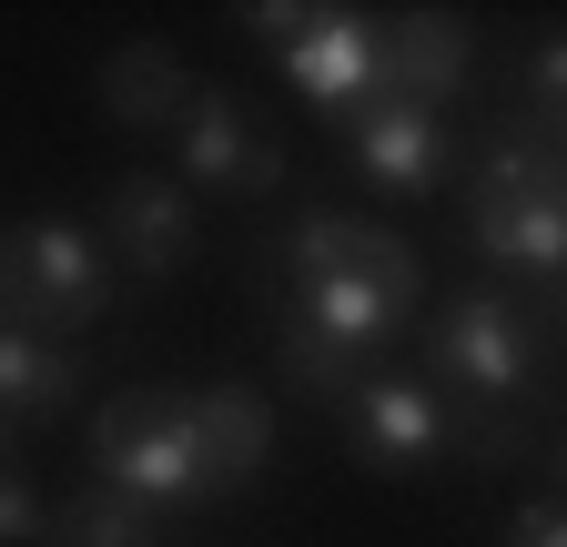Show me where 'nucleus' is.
Instances as JSON below:
<instances>
[{
    "mask_svg": "<svg viewBox=\"0 0 567 547\" xmlns=\"http://www.w3.org/2000/svg\"><path fill=\"white\" fill-rule=\"evenodd\" d=\"M244 31H264V41L284 51V41L305 31V11H295V0H254V11H244Z\"/></svg>",
    "mask_w": 567,
    "mask_h": 547,
    "instance_id": "4be33fe9",
    "label": "nucleus"
},
{
    "mask_svg": "<svg viewBox=\"0 0 567 547\" xmlns=\"http://www.w3.org/2000/svg\"><path fill=\"white\" fill-rule=\"evenodd\" d=\"M112 314V264L92 244V224L71 214H21L11 234H0V324L21 334H82Z\"/></svg>",
    "mask_w": 567,
    "mask_h": 547,
    "instance_id": "f257e3e1",
    "label": "nucleus"
},
{
    "mask_svg": "<svg viewBox=\"0 0 567 547\" xmlns=\"http://www.w3.org/2000/svg\"><path fill=\"white\" fill-rule=\"evenodd\" d=\"M41 517H51V507L31 497V476H21V466H0V547H21V537H41Z\"/></svg>",
    "mask_w": 567,
    "mask_h": 547,
    "instance_id": "aec40b11",
    "label": "nucleus"
},
{
    "mask_svg": "<svg viewBox=\"0 0 567 547\" xmlns=\"http://www.w3.org/2000/svg\"><path fill=\"white\" fill-rule=\"evenodd\" d=\"M466 203H567V153H557V132H496V143L476 153V183Z\"/></svg>",
    "mask_w": 567,
    "mask_h": 547,
    "instance_id": "dca6fc26",
    "label": "nucleus"
},
{
    "mask_svg": "<svg viewBox=\"0 0 567 547\" xmlns=\"http://www.w3.org/2000/svg\"><path fill=\"white\" fill-rule=\"evenodd\" d=\"M344 153H354V173H365L375 193H405V203H425V193L446 183V163H456L446 112H415L395 92H375V102L344 112Z\"/></svg>",
    "mask_w": 567,
    "mask_h": 547,
    "instance_id": "6e6552de",
    "label": "nucleus"
},
{
    "mask_svg": "<svg viewBox=\"0 0 567 547\" xmlns=\"http://www.w3.org/2000/svg\"><path fill=\"white\" fill-rule=\"evenodd\" d=\"M102 264L112 274H142V285H163V274H183L203 254V203L173 183V173H122L102 193V224H92Z\"/></svg>",
    "mask_w": 567,
    "mask_h": 547,
    "instance_id": "20e7f679",
    "label": "nucleus"
},
{
    "mask_svg": "<svg viewBox=\"0 0 567 547\" xmlns=\"http://www.w3.org/2000/svg\"><path fill=\"white\" fill-rule=\"evenodd\" d=\"M466 244L496 274L557 295V274H567V203H466Z\"/></svg>",
    "mask_w": 567,
    "mask_h": 547,
    "instance_id": "f8f14e48",
    "label": "nucleus"
},
{
    "mask_svg": "<svg viewBox=\"0 0 567 547\" xmlns=\"http://www.w3.org/2000/svg\"><path fill=\"white\" fill-rule=\"evenodd\" d=\"M476 82V31L456 11H395L375 21V92L415 102V112H446Z\"/></svg>",
    "mask_w": 567,
    "mask_h": 547,
    "instance_id": "1a4fd4ad",
    "label": "nucleus"
},
{
    "mask_svg": "<svg viewBox=\"0 0 567 547\" xmlns=\"http://www.w3.org/2000/svg\"><path fill=\"white\" fill-rule=\"evenodd\" d=\"M153 527H163V517H153V507H132L122 487H102V476H92L71 507H51V517H41V537H51V547H153Z\"/></svg>",
    "mask_w": 567,
    "mask_h": 547,
    "instance_id": "f3484780",
    "label": "nucleus"
},
{
    "mask_svg": "<svg viewBox=\"0 0 567 547\" xmlns=\"http://www.w3.org/2000/svg\"><path fill=\"white\" fill-rule=\"evenodd\" d=\"M92 466H102V487H122L132 507H153V517L213 497L203 456H193V426H183V395H163V385H132V395H112L92 416Z\"/></svg>",
    "mask_w": 567,
    "mask_h": 547,
    "instance_id": "f03ea898",
    "label": "nucleus"
},
{
    "mask_svg": "<svg viewBox=\"0 0 567 547\" xmlns=\"http://www.w3.org/2000/svg\"><path fill=\"white\" fill-rule=\"evenodd\" d=\"M274 355H284V375H295L305 395H344L354 375H365V365H354V355H334V345H324V334H305L295 314H284V334H274Z\"/></svg>",
    "mask_w": 567,
    "mask_h": 547,
    "instance_id": "a211bd4d",
    "label": "nucleus"
},
{
    "mask_svg": "<svg viewBox=\"0 0 567 547\" xmlns=\"http://www.w3.org/2000/svg\"><path fill=\"white\" fill-rule=\"evenodd\" d=\"M567 122V31H537L527 41V132H557Z\"/></svg>",
    "mask_w": 567,
    "mask_h": 547,
    "instance_id": "6ab92c4d",
    "label": "nucleus"
},
{
    "mask_svg": "<svg viewBox=\"0 0 567 547\" xmlns=\"http://www.w3.org/2000/svg\"><path fill=\"white\" fill-rule=\"evenodd\" d=\"M173 153H183V193H274L284 183V153H274V132L234 102V92H213V82H193V102H183V122H173Z\"/></svg>",
    "mask_w": 567,
    "mask_h": 547,
    "instance_id": "423d86ee",
    "label": "nucleus"
},
{
    "mask_svg": "<svg viewBox=\"0 0 567 547\" xmlns=\"http://www.w3.org/2000/svg\"><path fill=\"white\" fill-rule=\"evenodd\" d=\"M284 274L295 285H375V295H425V264L405 234L365 224V214H305V224H284Z\"/></svg>",
    "mask_w": 567,
    "mask_h": 547,
    "instance_id": "0eeeda50",
    "label": "nucleus"
},
{
    "mask_svg": "<svg viewBox=\"0 0 567 547\" xmlns=\"http://www.w3.org/2000/svg\"><path fill=\"white\" fill-rule=\"evenodd\" d=\"M61 405H71V355L51 345V334L0 324V436L11 426H51Z\"/></svg>",
    "mask_w": 567,
    "mask_h": 547,
    "instance_id": "2eb2a0df",
    "label": "nucleus"
},
{
    "mask_svg": "<svg viewBox=\"0 0 567 547\" xmlns=\"http://www.w3.org/2000/svg\"><path fill=\"white\" fill-rule=\"evenodd\" d=\"M334 405H344V446H354V466H375V476L436 466V456L456 446L446 395H436V385H415V375H375V365H365Z\"/></svg>",
    "mask_w": 567,
    "mask_h": 547,
    "instance_id": "39448f33",
    "label": "nucleus"
},
{
    "mask_svg": "<svg viewBox=\"0 0 567 547\" xmlns=\"http://www.w3.org/2000/svg\"><path fill=\"white\" fill-rule=\"evenodd\" d=\"M537 324L507 305V295H456L436 324H425V365H436L446 385H466V395H486V405H507V395H527L537 385Z\"/></svg>",
    "mask_w": 567,
    "mask_h": 547,
    "instance_id": "7ed1b4c3",
    "label": "nucleus"
},
{
    "mask_svg": "<svg viewBox=\"0 0 567 547\" xmlns=\"http://www.w3.org/2000/svg\"><path fill=\"white\" fill-rule=\"evenodd\" d=\"M284 314H295L305 334H324L334 355L375 365L395 334H405V314H415V305H405V295H375V285H295V305H284Z\"/></svg>",
    "mask_w": 567,
    "mask_h": 547,
    "instance_id": "4468645a",
    "label": "nucleus"
},
{
    "mask_svg": "<svg viewBox=\"0 0 567 547\" xmlns=\"http://www.w3.org/2000/svg\"><path fill=\"white\" fill-rule=\"evenodd\" d=\"M183 426H193V456H203V487H244V476L274 466V405L254 385H193Z\"/></svg>",
    "mask_w": 567,
    "mask_h": 547,
    "instance_id": "9b49d317",
    "label": "nucleus"
},
{
    "mask_svg": "<svg viewBox=\"0 0 567 547\" xmlns=\"http://www.w3.org/2000/svg\"><path fill=\"white\" fill-rule=\"evenodd\" d=\"M284 61V82H295L315 112H354V102H375V21L365 11H305V31L274 51Z\"/></svg>",
    "mask_w": 567,
    "mask_h": 547,
    "instance_id": "9d476101",
    "label": "nucleus"
},
{
    "mask_svg": "<svg viewBox=\"0 0 567 547\" xmlns=\"http://www.w3.org/2000/svg\"><path fill=\"white\" fill-rule=\"evenodd\" d=\"M102 112L122 122V132H173L183 122V102H193V72L163 51V41H122V51H102Z\"/></svg>",
    "mask_w": 567,
    "mask_h": 547,
    "instance_id": "ddd939ff",
    "label": "nucleus"
},
{
    "mask_svg": "<svg viewBox=\"0 0 567 547\" xmlns=\"http://www.w3.org/2000/svg\"><path fill=\"white\" fill-rule=\"evenodd\" d=\"M507 547H567V507H557V497H527V507L507 517Z\"/></svg>",
    "mask_w": 567,
    "mask_h": 547,
    "instance_id": "412c9836",
    "label": "nucleus"
}]
</instances>
